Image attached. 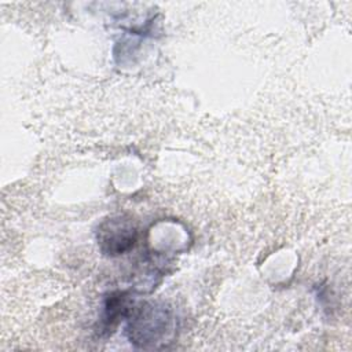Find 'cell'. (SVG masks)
I'll use <instances>...</instances> for the list:
<instances>
[{
	"instance_id": "cell-1",
	"label": "cell",
	"mask_w": 352,
	"mask_h": 352,
	"mask_svg": "<svg viewBox=\"0 0 352 352\" xmlns=\"http://www.w3.org/2000/svg\"><path fill=\"white\" fill-rule=\"evenodd\" d=\"M125 331L131 344L138 348H162L175 337L176 316L165 304H133L126 316Z\"/></svg>"
},
{
	"instance_id": "cell-2",
	"label": "cell",
	"mask_w": 352,
	"mask_h": 352,
	"mask_svg": "<svg viewBox=\"0 0 352 352\" xmlns=\"http://www.w3.org/2000/svg\"><path fill=\"white\" fill-rule=\"evenodd\" d=\"M138 239V228L132 217L117 214L102 220L96 230V241L100 252L114 257L133 248Z\"/></svg>"
},
{
	"instance_id": "cell-3",
	"label": "cell",
	"mask_w": 352,
	"mask_h": 352,
	"mask_svg": "<svg viewBox=\"0 0 352 352\" xmlns=\"http://www.w3.org/2000/svg\"><path fill=\"white\" fill-rule=\"evenodd\" d=\"M133 301L124 292L110 293L104 301L103 316H102V330L106 333H111L116 326L126 319Z\"/></svg>"
}]
</instances>
